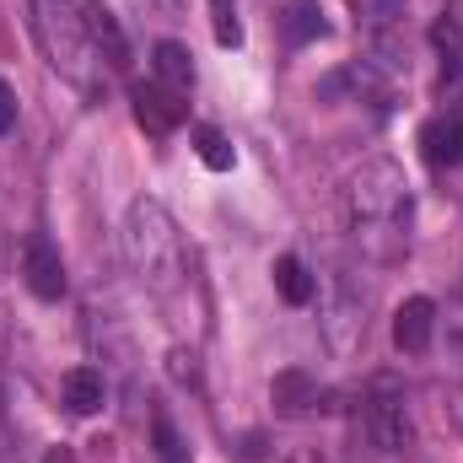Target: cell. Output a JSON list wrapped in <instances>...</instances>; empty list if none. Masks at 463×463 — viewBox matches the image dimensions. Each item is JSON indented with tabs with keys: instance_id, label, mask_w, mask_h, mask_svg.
Here are the masks:
<instances>
[{
	"instance_id": "obj_1",
	"label": "cell",
	"mask_w": 463,
	"mask_h": 463,
	"mask_svg": "<svg viewBox=\"0 0 463 463\" xmlns=\"http://www.w3.org/2000/svg\"><path fill=\"white\" fill-rule=\"evenodd\" d=\"M345 222L355 248L372 264H399L410 253V222H415V194L410 178L393 156H372L350 173L345 184Z\"/></svg>"
},
{
	"instance_id": "obj_2",
	"label": "cell",
	"mask_w": 463,
	"mask_h": 463,
	"mask_svg": "<svg viewBox=\"0 0 463 463\" xmlns=\"http://www.w3.org/2000/svg\"><path fill=\"white\" fill-rule=\"evenodd\" d=\"M124 259H129L135 280L146 286V297H156V302H173L189 286V253H184V237H178L162 200H135L129 205V216H124Z\"/></svg>"
},
{
	"instance_id": "obj_3",
	"label": "cell",
	"mask_w": 463,
	"mask_h": 463,
	"mask_svg": "<svg viewBox=\"0 0 463 463\" xmlns=\"http://www.w3.org/2000/svg\"><path fill=\"white\" fill-rule=\"evenodd\" d=\"M27 22H33V38L43 49V60L76 87V92H98V54H92V38H87V16L76 0H27Z\"/></svg>"
},
{
	"instance_id": "obj_4",
	"label": "cell",
	"mask_w": 463,
	"mask_h": 463,
	"mask_svg": "<svg viewBox=\"0 0 463 463\" xmlns=\"http://www.w3.org/2000/svg\"><path fill=\"white\" fill-rule=\"evenodd\" d=\"M361 420H366V437H372V448H383V453H399V448H410L415 426H410V393L399 388V377H377V383H372Z\"/></svg>"
},
{
	"instance_id": "obj_5",
	"label": "cell",
	"mask_w": 463,
	"mask_h": 463,
	"mask_svg": "<svg viewBox=\"0 0 463 463\" xmlns=\"http://www.w3.org/2000/svg\"><path fill=\"white\" fill-rule=\"evenodd\" d=\"M404 16H410L404 0H355V22L366 33V49H372L377 71H399V60H404Z\"/></svg>"
},
{
	"instance_id": "obj_6",
	"label": "cell",
	"mask_w": 463,
	"mask_h": 463,
	"mask_svg": "<svg viewBox=\"0 0 463 463\" xmlns=\"http://www.w3.org/2000/svg\"><path fill=\"white\" fill-rule=\"evenodd\" d=\"M329 286H335V302H329L324 335H329V350H335V355H350V350L366 340V291L350 280L345 269H340Z\"/></svg>"
},
{
	"instance_id": "obj_7",
	"label": "cell",
	"mask_w": 463,
	"mask_h": 463,
	"mask_svg": "<svg viewBox=\"0 0 463 463\" xmlns=\"http://www.w3.org/2000/svg\"><path fill=\"white\" fill-rule=\"evenodd\" d=\"M22 286L38 297V302H60L65 297V259H60V248L43 237V232H33L27 242H22Z\"/></svg>"
},
{
	"instance_id": "obj_8",
	"label": "cell",
	"mask_w": 463,
	"mask_h": 463,
	"mask_svg": "<svg viewBox=\"0 0 463 463\" xmlns=\"http://www.w3.org/2000/svg\"><path fill=\"white\" fill-rule=\"evenodd\" d=\"M129 103H135V124H140L146 135H156V140H167V135L184 124V114H189V103H184L178 92H167L156 76H151V81H135V87H129Z\"/></svg>"
},
{
	"instance_id": "obj_9",
	"label": "cell",
	"mask_w": 463,
	"mask_h": 463,
	"mask_svg": "<svg viewBox=\"0 0 463 463\" xmlns=\"http://www.w3.org/2000/svg\"><path fill=\"white\" fill-rule=\"evenodd\" d=\"M81 16H87V38H92L98 65H103V71H114V76H124V71H129V38H124L118 16L103 5V0H87V5H81Z\"/></svg>"
},
{
	"instance_id": "obj_10",
	"label": "cell",
	"mask_w": 463,
	"mask_h": 463,
	"mask_svg": "<svg viewBox=\"0 0 463 463\" xmlns=\"http://www.w3.org/2000/svg\"><path fill=\"white\" fill-rule=\"evenodd\" d=\"M437 335V302L431 297H410L399 313H393V345L404 355H426Z\"/></svg>"
},
{
	"instance_id": "obj_11",
	"label": "cell",
	"mask_w": 463,
	"mask_h": 463,
	"mask_svg": "<svg viewBox=\"0 0 463 463\" xmlns=\"http://www.w3.org/2000/svg\"><path fill=\"white\" fill-rule=\"evenodd\" d=\"M420 151L431 167H458L463 162V109H448V114L426 118L420 129Z\"/></svg>"
},
{
	"instance_id": "obj_12",
	"label": "cell",
	"mask_w": 463,
	"mask_h": 463,
	"mask_svg": "<svg viewBox=\"0 0 463 463\" xmlns=\"http://www.w3.org/2000/svg\"><path fill=\"white\" fill-rule=\"evenodd\" d=\"M269 399H275V415L302 420V415H313V410H318L324 388H318V377H307L302 366H291V372H280V377L269 383Z\"/></svg>"
},
{
	"instance_id": "obj_13",
	"label": "cell",
	"mask_w": 463,
	"mask_h": 463,
	"mask_svg": "<svg viewBox=\"0 0 463 463\" xmlns=\"http://www.w3.org/2000/svg\"><path fill=\"white\" fill-rule=\"evenodd\" d=\"M103 399H109V383H103L98 366H71V372H65V383H60V404H65L71 415H98Z\"/></svg>"
},
{
	"instance_id": "obj_14",
	"label": "cell",
	"mask_w": 463,
	"mask_h": 463,
	"mask_svg": "<svg viewBox=\"0 0 463 463\" xmlns=\"http://www.w3.org/2000/svg\"><path fill=\"white\" fill-rule=\"evenodd\" d=\"M151 71H156V81H162L167 92H178V98H189V92H194V54H189L184 43L162 38V43L151 49Z\"/></svg>"
},
{
	"instance_id": "obj_15",
	"label": "cell",
	"mask_w": 463,
	"mask_h": 463,
	"mask_svg": "<svg viewBox=\"0 0 463 463\" xmlns=\"http://www.w3.org/2000/svg\"><path fill=\"white\" fill-rule=\"evenodd\" d=\"M275 291H280L291 307H307V302L318 297V280L307 275V264H302L297 253H280V259H275Z\"/></svg>"
},
{
	"instance_id": "obj_16",
	"label": "cell",
	"mask_w": 463,
	"mask_h": 463,
	"mask_svg": "<svg viewBox=\"0 0 463 463\" xmlns=\"http://www.w3.org/2000/svg\"><path fill=\"white\" fill-rule=\"evenodd\" d=\"M431 43L442 54V81H458L463 76V22L458 16H437L431 22Z\"/></svg>"
},
{
	"instance_id": "obj_17",
	"label": "cell",
	"mask_w": 463,
	"mask_h": 463,
	"mask_svg": "<svg viewBox=\"0 0 463 463\" xmlns=\"http://www.w3.org/2000/svg\"><path fill=\"white\" fill-rule=\"evenodd\" d=\"M313 38H324V11H318V0H291L286 5V43H313Z\"/></svg>"
},
{
	"instance_id": "obj_18",
	"label": "cell",
	"mask_w": 463,
	"mask_h": 463,
	"mask_svg": "<svg viewBox=\"0 0 463 463\" xmlns=\"http://www.w3.org/2000/svg\"><path fill=\"white\" fill-rule=\"evenodd\" d=\"M194 151H200V162H205L211 173H232V162H237L232 140L222 135V129H211V124H200V129H194Z\"/></svg>"
},
{
	"instance_id": "obj_19",
	"label": "cell",
	"mask_w": 463,
	"mask_h": 463,
	"mask_svg": "<svg viewBox=\"0 0 463 463\" xmlns=\"http://www.w3.org/2000/svg\"><path fill=\"white\" fill-rule=\"evenodd\" d=\"M151 437H156V458H162V463H189V448H184V437H178V426H173V415H167V410H156Z\"/></svg>"
},
{
	"instance_id": "obj_20",
	"label": "cell",
	"mask_w": 463,
	"mask_h": 463,
	"mask_svg": "<svg viewBox=\"0 0 463 463\" xmlns=\"http://www.w3.org/2000/svg\"><path fill=\"white\" fill-rule=\"evenodd\" d=\"M211 33L222 49H237L242 43V22H237V0H211Z\"/></svg>"
},
{
	"instance_id": "obj_21",
	"label": "cell",
	"mask_w": 463,
	"mask_h": 463,
	"mask_svg": "<svg viewBox=\"0 0 463 463\" xmlns=\"http://www.w3.org/2000/svg\"><path fill=\"white\" fill-rule=\"evenodd\" d=\"M167 372H173V377H178V383H189V388H194V383H200V366H194V350H173V355H167Z\"/></svg>"
},
{
	"instance_id": "obj_22",
	"label": "cell",
	"mask_w": 463,
	"mask_h": 463,
	"mask_svg": "<svg viewBox=\"0 0 463 463\" xmlns=\"http://www.w3.org/2000/svg\"><path fill=\"white\" fill-rule=\"evenodd\" d=\"M16 129V92L0 81V135H11Z\"/></svg>"
},
{
	"instance_id": "obj_23",
	"label": "cell",
	"mask_w": 463,
	"mask_h": 463,
	"mask_svg": "<svg viewBox=\"0 0 463 463\" xmlns=\"http://www.w3.org/2000/svg\"><path fill=\"white\" fill-rule=\"evenodd\" d=\"M286 463H324L318 448H297V453H286Z\"/></svg>"
},
{
	"instance_id": "obj_24",
	"label": "cell",
	"mask_w": 463,
	"mask_h": 463,
	"mask_svg": "<svg viewBox=\"0 0 463 463\" xmlns=\"http://www.w3.org/2000/svg\"><path fill=\"white\" fill-rule=\"evenodd\" d=\"M5 345H11V313L0 307V355H5Z\"/></svg>"
},
{
	"instance_id": "obj_25",
	"label": "cell",
	"mask_w": 463,
	"mask_h": 463,
	"mask_svg": "<svg viewBox=\"0 0 463 463\" xmlns=\"http://www.w3.org/2000/svg\"><path fill=\"white\" fill-rule=\"evenodd\" d=\"M43 463H71V458H65V448H49V453H43Z\"/></svg>"
},
{
	"instance_id": "obj_26",
	"label": "cell",
	"mask_w": 463,
	"mask_h": 463,
	"mask_svg": "<svg viewBox=\"0 0 463 463\" xmlns=\"http://www.w3.org/2000/svg\"><path fill=\"white\" fill-rule=\"evenodd\" d=\"M156 5H162V11H184V0H156Z\"/></svg>"
}]
</instances>
